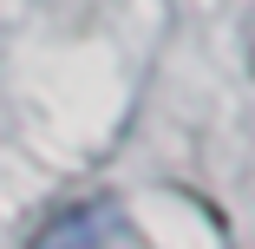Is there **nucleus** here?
Wrapping results in <instances>:
<instances>
[{
  "label": "nucleus",
  "instance_id": "f257e3e1",
  "mask_svg": "<svg viewBox=\"0 0 255 249\" xmlns=\"http://www.w3.org/2000/svg\"><path fill=\"white\" fill-rule=\"evenodd\" d=\"M105 243H112V204L59 210L53 223L39 230V249H105Z\"/></svg>",
  "mask_w": 255,
  "mask_h": 249
}]
</instances>
